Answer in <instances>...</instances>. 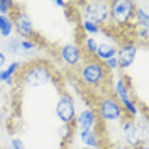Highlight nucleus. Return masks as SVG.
<instances>
[{
	"label": "nucleus",
	"mask_w": 149,
	"mask_h": 149,
	"mask_svg": "<svg viewBox=\"0 0 149 149\" xmlns=\"http://www.w3.org/2000/svg\"><path fill=\"white\" fill-rule=\"evenodd\" d=\"M19 80L26 88H37V86H44V85L51 83L53 73L49 66L44 63H32V65L22 68Z\"/></svg>",
	"instance_id": "obj_1"
},
{
	"label": "nucleus",
	"mask_w": 149,
	"mask_h": 149,
	"mask_svg": "<svg viewBox=\"0 0 149 149\" xmlns=\"http://www.w3.org/2000/svg\"><path fill=\"white\" fill-rule=\"evenodd\" d=\"M0 39H2V37H0Z\"/></svg>",
	"instance_id": "obj_31"
},
{
	"label": "nucleus",
	"mask_w": 149,
	"mask_h": 149,
	"mask_svg": "<svg viewBox=\"0 0 149 149\" xmlns=\"http://www.w3.org/2000/svg\"><path fill=\"white\" fill-rule=\"evenodd\" d=\"M78 139L83 142L86 148H102V134L97 130H80L78 132Z\"/></svg>",
	"instance_id": "obj_12"
},
{
	"label": "nucleus",
	"mask_w": 149,
	"mask_h": 149,
	"mask_svg": "<svg viewBox=\"0 0 149 149\" xmlns=\"http://www.w3.org/2000/svg\"><path fill=\"white\" fill-rule=\"evenodd\" d=\"M19 70H20V61H12V63L5 68V71L9 74H12V76H14V73H17Z\"/></svg>",
	"instance_id": "obj_23"
},
{
	"label": "nucleus",
	"mask_w": 149,
	"mask_h": 149,
	"mask_svg": "<svg viewBox=\"0 0 149 149\" xmlns=\"http://www.w3.org/2000/svg\"><path fill=\"white\" fill-rule=\"evenodd\" d=\"M0 90H2V88H0Z\"/></svg>",
	"instance_id": "obj_30"
},
{
	"label": "nucleus",
	"mask_w": 149,
	"mask_h": 149,
	"mask_svg": "<svg viewBox=\"0 0 149 149\" xmlns=\"http://www.w3.org/2000/svg\"><path fill=\"white\" fill-rule=\"evenodd\" d=\"M81 29H83V32H86V36H98L100 32H102V27L100 26H97V24H93V22H88V20H83L81 22Z\"/></svg>",
	"instance_id": "obj_17"
},
{
	"label": "nucleus",
	"mask_w": 149,
	"mask_h": 149,
	"mask_svg": "<svg viewBox=\"0 0 149 149\" xmlns=\"http://www.w3.org/2000/svg\"><path fill=\"white\" fill-rule=\"evenodd\" d=\"M137 56V46L134 42H124L119 51H117V63H119V70H127L129 66H132L134 59Z\"/></svg>",
	"instance_id": "obj_9"
},
{
	"label": "nucleus",
	"mask_w": 149,
	"mask_h": 149,
	"mask_svg": "<svg viewBox=\"0 0 149 149\" xmlns=\"http://www.w3.org/2000/svg\"><path fill=\"white\" fill-rule=\"evenodd\" d=\"M117 51H119V47H117V44L113 41H110V39L102 41V42H98V47H97V53H95V58L93 59H97L100 63H105L107 59L115 58L117 56Z\"/></svg>",
	"instance_id": "obj_11"
},
{
	"label": "nucleus",
	"mask_w": 149,
	"mask_h": 149,
	"mask_svg": "<svg viewBox=\"0 0 149 149\" xmlns=\"http://www.w3.org/2000/svg\"><path fill=\"white\" fill-rule=\"evenodd\" d=\"M81 5V15L83 20L93 22L97 26L102 27L103 24L110 22V9H109V2H102V0H93V2H85V3H78Z\"/></svg>",
	"instance_id": "obj_3"
},
{
	"label": "nucleus",
	"mask_w": 149,
	"mask_h": 149,
	"mask_svg": "<svg viewBox=\"0 0 149 149\" xmlns=\"http://www.w3.org/2000/svg\"><path fill=\"white\" fill-rule=\"evenodd\" d=\"M59 58L63 59V63L68 66H78L83 59V53H81V47L78 44H65V46L59 49Z\"/></svg>",
	"instance_id": "obj_10"
},
{
	"label": "nucleus",
	"mask_w": 149,
	"mask_h": 149,
	"mask_svg": "<svg viewBox=\"0 0 149 149\" xmlns=\"http://www.w3.org/2000/svg\"><path fill=\"white\" fill-rule=\"evenodd\" d=\"M54 112H56V117L61 120V124L73 125L74 119H76V103H74L73 97L70 93H61V97L56 102Z\"/></svg>",
	"instance_id": "obj_7"
},
{
	"label": "nucleus",
	"mask_w": 149,
	"mask_h": 149,
	"mask_svg": "<svg viewBox=\"0 0 149 149\" xmlns=\"http://www.w3.org/2000/svg\"><path fill=\"white\" fill-rule=\"evenodd\" d=\"M97 47H98V39L97 37H92V36L83 37V49H85V53H88L90 58H95Z\"/></svg>",
	"instance_id": "obj_15"
},
{
	"label": "nucleus",
	"mask_w": 149,
	"mask_h": 149,
	"mask_svg": "<svg viewBox=\"0 0 149 149\" xmlns=\"http://www.w3.org/2000/svg\"><path fill=\"white\" fill-rule=\"evenodd\" d=\"M74 129L80 130H93L98 125V115L93 109H83V110L76 112V119H74Z\"/></svg>",
	"instance_id": "obj_8"
},
{
	"label": "nucleus",
	"mask_w": 149,
	"mask_h": 149,
	"mask_svg": "<svg viewBox=\"0 0 149 149\" xmlns=\"http://www.w3.org/2000/svg\"><path fill=\"white\" fill-rule=\"evenodd\" d=\"M109 149H132V148H129V146H125V144H112Z\"/></svg>",
	"instance_id": "obj_27"
},
{
	"label": "nucleus",
	"mask_w": 149,
	"mask_h": 149,
	"mask_svg": "<svg viewBox=\"0 0 149 149\" xmlns=\"http://www.w3.org/2000/svg\"><path fill=\"white\" fill-rule=\"evenodd\" d=\"M132 149H148V144H139V146H136V148Z\"/></svg>",
	"instance_id": "obj_28"
},
{
	"label": "nucleus",
	"mask_w": 149,
	"mask_h": 149,
	"mask_svg": "<svg viewBox=\"0 0 149 149\" xmlns=\"http://www.w3.org/2000/svg\"><path fill=\"white\" fill-rule=\"evenodd\" d=\"M7 65V54L0 51V70H3V66Z\"/></svg>",
	"instance_id": "obj_25"
},
{
	"label": "nucleus",
	"mask_w": 149,
	"mask_h": 149,
	"mask_svg": "<svg viewBox=\"0 0 149 149\" xmlns=\"http://www.w3.org/2000/svg\"><path fill=\"white\" fill-rule=\"evenodd\" d=\"M0 83L12 85V83H14V76H12V74H9L5 70H0Z\"/></svg>",
	"instance_id": "obj_22"
},
{
	"label": "nucleus",
	"mask_w": 149,
	"mask_h": 149,
	"mask_svg": "<svg viewBox=\"0 0 149 149\" xmlns=\"http://www.w3.org/2000/svg\"><path fill=\"white\" fill-rule=\"evenodd\" d=\"M81 149H100V148H81Z\"/></svg>",
	"instance_id": "obj_29"
},
{
	"label": "nucleus",
	"mask_w": 149,
	"mask_h": 149,
	"mask_svg": "<svg viewBox=\"0 0 149 149\" xmlns=\"http://www.w3.org/2000/svg\"><path fill=\"white\" fill-rule=\"evenodd\" d=\"M10 19L14 22V29L17 31V34L24 39H31L34 41V37H37L34 22L26 10L22 9V3H15L14 10L10 12Z\"/></svg>",
	"instance_id": "obj_4"
},
{
	"label": "nucleus",
	"mask_w": 149,
	"mask_h": 149,
	"mask_svg": "<svg viewBox=\"0 0 149 149\" xmlns=\"http://www.w3.org/2000/svg\"><path fill=\"white\" fill-rule=\"evenodd\" d=\"M110 9V20L117 26H129L134 20V12H136V3L130 0H113L109 2Z\"/></svg>",
	"instance_id": "obj_6"
},
{
	"label": "nucleus",
	"mask_w": 149,
	"mask_h": 149,
	"mask_svg": "<svg viewBox=\"0 0 149 149\" xmlns=\"http://www.w3.org/2000/svg\"><path fill=\"white\" fill-rule=\"evenodd\" d=\"M14 34V22L10 15H0V37H12Z\"/></svg>",
	"instance_id": "obj_14"
},
{
	"label": "nucleus",
	"mask_w": 149,
	"mask_h": 149,
	"mask_svg": "<svg viewBox=\"0 0 149 149\" xmlns=\"http://www.w3.org/2000/svg\"><path fill=\"white\" fill-rule=\"evenodd\" d=\"M53 5H54V7H63V9H66L70 3H68V2H63V0H56V2H53Z\"/></svg>",
	"instance_id": "obj_26"
},
{
	"label": "nucleus",
	"mask_w": 149,
	"mask_h": 149,
	"mask_svg": "<svg viewBox=\"0 0 149 149\" xmlns=\"http://www.w3.org/2000/svg\"><path fill=\"white\" fill-rule=\"evenodd\" d=\"M97 107H98V113H97L98 119H102L107 124L122 122L125 119V113L122 110L120 103H119V100L113 95H105V97H102L98 100V103H97Z\"/></svg>",
	"instance_id": "obj_5"
},
{
	"label": "nucleus",
	"mask_w": 149,
	"mask_h": 149,
	"mask_svg": "<svg viewBox=\"0 0 149 149\" xmlns=\"http://www.w3.org/2000/svg\"><path fill=\"white\" fill-rule=\"evenodd\" d=\"M73 132H74V125H61V129H59V139L63 144H68V142H71L73 139Z\"/></svg>",
	"instance_id": "obj_16"
},
{
	"label": "nucleus",
	"mask_w": 149,
	"mask_h": 149,
	"mask_svg": "<svg viewBox=\"0 0 149 149\" xmlns=\"http://www.w3.org/2000/svg\"><path fill=\"white\" fill-rule=\"evenodd\" d=\"M15 7V2L10 0H0V15H10V12Z\"/></svg>",
	"instance_id": "obj_19"
},
{
	"label": "nucleus",
	"mask_w": 149,
	"mask_h": 149,
	"mask_svg": "<svg viewBox=\"0 0 149 149\" xmlns=\"http://www.w3.org/2000/svg\"><path fill=\"white\" fill-rule=\"evenodd\" d=\"M137 37L146 42L148 41V29H137Z\"/></svg>",
	"instance_id": "obj_24"
},
{
	"label": "nucleus",
	"mask_w": 149,
	"mask_h": 149,
	"mask_svg": "<svg viewBox=\"0 0 149 149\" xmlns=\"http://www.w3.org/2000/svg\"><path fill=\"white\" fill-rule=\"evenodd\" d=\"M80 78L90 88H102L109 81V71L105 70L103 63L93 59V58H88L80 71Z\"/></svg>",
	"instance_id": "obj_2"
},
{
	"label": "nucleus",
	"mask_w": 149,
	"mask_h": 149,
	"mask_svg": "<svg viewBox=\"0 0 149 149\" xmlns=\"http://www.w3.org/2000/svg\"><path fill=\"white\" fill-rule=\"evenodd\" d=\"M7 149H26V144L22 142L20 137H12L9 142V146H7Z\"/></svg>",
	"instance_id": "obj_21"
},
{
	"label": "nucleus",
	"mask_w": 149,
	"mask_h": 149,
	"mask_svg": "<svg viewBox=\"0 0 149 149\" xmlns=\"http://www.w3.org/2000/svg\"><path fill=\"white\" fill-rule=\"evenodd\" d=\"M134 22L139 26V29H148V27H149L148 2H142V3H141V9L136 5V12H134Z\"/></svg>",
	"instance_id": "obj_13"
},
{
	"label": "nucleus",
	"mask_w": 149,
	"mask_h": 149,
	"mask_svg": "<svg viewBox=\"0 0 149 149\" xmlns=\"http://www.w3.org/2000/svg\"><path fill=\"white\" fill-rule=\"evenodd\" d=\"M36 47H37L36 41H31V39H20V51H22V53L34 51Z\"/></svg>",
	"instance_id": "obj_20"
},
{
	"label": "nucleus",
	"mask_w": 149,
	"mask_h": 149,
	"mask_svg": "<svg viewBox=\"0 0 149 149\" xmlns=\"http://www.w3.org/2000/svg\"><path fill=\"white\" fill-rule=\"evenodd\" d=\"M19 51H20V39L19 37H10L7 41V44H5V53L15 56Z\"/></svg>",
	"instance_id": "obj_18"
}]
</instances>
